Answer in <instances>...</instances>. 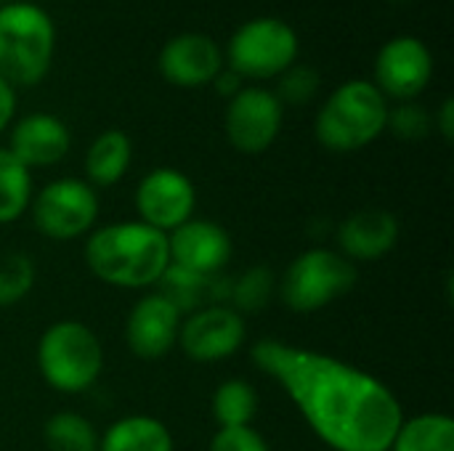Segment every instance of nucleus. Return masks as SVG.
I'll return each mask as SVG.
<instances>
[{
	"mask_svg": "<svg viewBox=\"0 0 454 451\" xmlns=\"http://www.w3.org/2000/svg\"><path fill=\"white\" fill-rule=\"evenodd\" d=\"M250 359L258 372L282 388L311 433L333 451L391 449L404 409L375 375L274 338L258 340Z\"/></svg>",
	"mask_w": 454,
	"mask_h": 451,
	"instance_id": "f257e3e1",
	"label": "nucleus"
},
{
	"mask_svg": "<svg viewBox=\"0 0 454 451\" xmlns=\"http://www.w3.org/2000/svg\"><path fill=\"white\" fill-rule=\"evenodd\" d=\"M82 255L88 271L117 290L157 287L170 266L168 234L141 221H120L93 229L85 237Z\"/></svg>",
	"mask_w": 454,
	"mask_h": 451,
	"instance_id": "f03ea898",
	"label": "nucleus"
},
{
	"mask_svg": "<svg viewBox=\"0 0 454 451\" xmlns=\"http://www.w3.org/2000/svg\"><path fill=\"white\" fill-rule=\"evenodd\" d=\"M388 109L391 101L372 85V80H346L319 106L314 136L319 146L333 154L362 152L386 133Z\"/></svg>",
	"mask_w": 454,
	"mask_h": 451,
	"instance_id": "7ed1b4c3",
	"label": "nucleus"
},
{
	"mask_svg": "<svg viewBox=\"0 0 454 451\" xmlns=\"http://www.w3.org/2000/svg\"><path fill=\"white\" fill-rule=\"evenodd\" d=\"M56 53L53 16L29 0L0 5V77L13 88H32L45 80Z\"/></svg>",
	"mask_w": 454,
	"mask_h": 451,
	"instance_id": "20e7f679",
	"label": "nucleus"
},
{
	"mask_svg": "<svg viewBox=\"0 0 454 451\" xmlns=\"http://www.w3.org/2000/svg\"><path fill=\"white\" fill-rule=\"evenodd\" d=\"M37 369L48 388L67 396L85 393L104 372V346L77 319L53 322L37 340Z\"/></svg>",
	"mask_w": 454,
	"mask_h": 451,
	"instance_id": "39448f33",
	"label": "nucleus"
},
{
	"mask_svg": "<svg viewBox=\"0 0 454 451\" xmlns=\"http://www.w3.org/2000/svg\"><path fill=\"white\" fill-rule=\"evenodd\" d=\"M356 266L338 250L311 247L295 255L277 279V298L293 314H314L356 287Z\"/></svg>",
	"mask_w": 454,
	"mask_h": 451,
	"instance_id": "423d86ee",
	"label": "nucleus"
},
{
	"mask_svg": "<svg viewBox=\"0 0 454 451\" xmlns=\"http://www.w3.org/2000/svg\"><path fill=\"white\" fill-rule=\"evenodd\" d=\"M301 40L293 24L279 16H255L242 21L223 51V61L242 80H277L298 61Z\"/></svg>",
	"mask_w": 454,
	"mask_h": 451,
	"instance_id": "0eeeda50",
	"label": "nucleus"
},
{
	"mask_svg": "<svg viewBox=\"0 0 454 451\" xmlns=\"http://www.w3.org/2000/svg\"><path fill=\"white\" fill-rule=\"evenodd\" d=\"M98 207V194L85 178H56L32 197L29 215L45 239L72 242L93 231Z\"/></svg>",
	"mask_w": 454,
	"mask_h": 451,
	"instance_id": "6e6552de",
	"label": "nucleus"
},
{
	"mask_svg": "<svg viewBox=\"0 0 454 451\" xmlns=\"http://www.w3.org/2000/svg\"><path fill=\"white\" fill-rule=\"evenodd\" d=\"M285 125V106L271 88L245 85L229 98L223 114V130L229 144L239 154H263L274 146Z\"/></svg>",
	"mask_w": 454,
	"mask_h": 451,
	"instance_id": "1a4fd4ad",
	"label": "nucleus"
},
{
	"mask_svg": "<svg viewBox=\"0 0 454 451\" xmlns=\"http://www.w3.org/2000/svg\"><path fill=\"white\" fill-rule=\"evenodd\" d=\"M247 338L245 316L226 303H207L181 322L178 348L197 364H215L234 356Z\"/></svg>",
	"mask_w": 454,
	"mask_h": 451,
	"instance_id": "9d476101",
	"label": "nucleus"
},
{
	"mask_svg": "<svg viewBox=\"0 0 454 451\" xmlns=\"http://www.w3.org/2000/svg\"><path fill=\"white\" fill-rule=\"evenodd\" d=\"M138 221L170 234L197 213V189L186 173L178 167H154L149 170L133 194Z\"/></svg>",
	"mask_w": 454,
	"mask_h": 451,
	"instance_id": "9b49d317",
	"label": "nucleus"
},
{
	"mask_svg": "<svg viewBox=\"0 0 454 451\" xmlns=\"http://www.w3.org/2000/svg\"><path fill=\"white\" fill-rule=\"evenodd\" d=\"M434 77V53L415 35H396L386 40L375 56L372 85L388 101H415Z\"/></svg>",
	"mask_w": 454,
	"mask_h": 451,
	"instance_id": "f8f14e48",
	"label": "nucleus"
},
{
	"mask_svg": "<svg viewBox=\"0 0 454 451\" xmlns=\"http://www.w3.org/2000/svg\"><path fill=\"white\" fill-rule=\"evenodd\" d=\"M184 314L160 292H146L125 319V346L141 362H157L178 346Z\"/></svg>",
	"mask_w": 454,
	"mask_h": 451,
	"instance_id": "ddd939ff",
	"label": "nucleus"
},
{
	"mask_svg": "<svg viewBox=\"0 0 454 451\" xmlns=\"http://www.w3.org/2000/svg\"><path fill=\"white\" fill-rule=\"evenodd\" d=\"M168 253L170 266L213 279L229 266L234 255V242L221 223L194 215L168 234Z\"/></svg>",
	"mask_w": 454,
	"mask_h": 451,
	"instance_id": "4468645a",
	"label": "nucleus"
},
{
	"mask_svg": "<svg viewBox=\"0 0 454 451\" xmlns=\"http://www.w3.org/2000/svg\"><path fill=\"white\" fill-rule=\"evenodd\" d=\"M223 66V48L205 32L173 35L157 56V69L162 80L176 88L210 85Z\"/></svg>",
	"mask_w": 454,
	"mask_h": 451,
	"instance_id": "2eb2a0df",
	"label": "nucleus"
},
{
	"mask_svg": "<svg viewBox=\"0 0 454 451\" xmlns=\"http://www.w3.org/2000/svg\"><path fill=\"white\" fill-rule=\"evenodd\" d=\"M27 170L53 167L72 149V133L67 122L51 112H29L11 125L5 146Z\"/></svg>",
	"mask_w": 454,
	"mask_h": 451,
	"instance_id": "dca6fc26",
	"label": "nucleus"
},
{
	"mask_svg": "<svg viewBox=\"0 0 454 451\" xmlns=\"http://www.w3.org/2000/svg\"><path fill=\"white\" fill-rule=\"evenodd\" d=\"M402 226L391 210L383 207H364L351 213L338 226V253L356 263H375L383 260L399 245Z\"/></svg>",
	"mask_w": 454,
	"mask_h": 451,
	"instance_id": "f3484780",
	"label": "nucleus"
},
{
	"mask_svg": "<svg viewBox=\"0 0 454 451\" xmlns=\"http://www.w3.org/2000/svg\"><path fill=\"white\" fill-rule=\"evenodd\" d=\"M133 165V141L125 130L109 128L98 133L82 159L85 181L93 189H109L120 183Z\"/></svg>",
	"mask_w": 454,
	"mask_h": 451,
	"instance_id": "a211bd4d",
	"label": "nucleus"
},
{
	"mask_svg": "<svg viewBox=\"0 0 454 451\" xmlns=\"http://www.w3.org/2000/svg\"><path fill=\"white\" fill-rule=\"evenodd\" d=\"M98 451H173L170 428L149 415H128L106 425Z\"/></svg>",
	"mask_w": 454,
	"mask_h": 451,
	"instance_id": "6ab92c4d",
	"label": "nucleus"
},
{
	"mask_svg": "<svg viewBox=\"0 0 454 451\" xmlns=\"http://www.w3.org/2000/svg\"><path fill=\"white\" fill-rule=\"evenodd\" d=\"M388 451H454V420L442 412L404 417Z\"/></svg>",
	"mask_w": 454,
	"mask_h": 451,
	"instance_id": "aec40b11",
	"label": "nucleus"
},
{
	"mask_svg": "<svg viewBox=\"0 0 454 451\" xmlns=\"http://www.w3.org/2000/svg\"><path fill=\"white\" fill-rule=\"evenodd\" d=\"M210 412L218 428L253 425L258 415V391L242 377L223 380L210 399Z\"/></svg>",
	"mask_w": 454,
	"mask_h": 451,
	"instance_id": "412c9836",
	"label": "nucleus"
},
{
	"mask_svg": "<svg viewBox=\"0 0 454 451\" xmlns=\"http://www.w3.org/2000/svg\"><path fill=\"white\" fill-rule=\"evenodd\" d=\"M32 197V170H27L8 149H0V226L24 218Z\"/></svg>",
	"mask_w": 454,
	"mask_h": 451,
	"instance_id": "4be33fe9",
	"label": "nucleus"
},
{
	"mask_svg": "<svg viewBox=\"0 0 454 451\" xmlns=\"http://www.w3.org/2000/svg\"><path fill=\"white\" fill-rule=\"evenodd\" d=\"M43 444L48 451H98V433L88 417L56 412L43 425Z\"/></svg>",
	"mask_w": 454,
	"mask_h": 451,
	"instance_id": "5701e85b",
	"label": "nucleus"
},
{
	"mask_svg": "<svg viewBox=\"0 0 454 451\" xmlns=\"http://www.w3.org/2000/svg\"><path fill=\"white\" fill-rule=\"evenodd\" d=\"M218 276L207 279V276H197V274H189L184 268H176V266H168L165 276L160 279V295H165L181 314H186L197 300H213V282ZM215 303V300H213Z\"/></svg>",
	"mask_w": 454,
	"mask_h": 451,
	"instance_id": "b1692460",
	"label": "nucleus"
},
{
	"mask_svg": "<svg viewBox=\"0 0 454 451\" xmlns=\"http://www.w3.org/2000/svg\"><path fill=\"white\" fill-rule=\"evenodd\" d=\"M229 295H231V308L239 311L242 316L245 314H253V311H261L277 295V276L269 268L255 266V268L245 271L231 284V292Z\"/></svg>",
	"mask_w": 454,
	"mask_h": 451,
	"instance_id": "393cba45",
	"label": "nucleus"
},
{
	"mask_svg": "<svg viewBox=\"0 0 454 451\" xmlns=\"http://www.w3.org/2000/svg\"><path fill=\"white\" fill-rule=\"evenodd\" d=\"M35 263L29 255L24 253H13L8 258L0 260V306L8 308V306H16L21 303L32 287H35Z\"/></svg>",
	"mask_w": 454,
	"mask_h": 451,
	"instance_id": "a878e982",
	"label": "nucleus"
},
{
	"mask_svg": "<svg viewBox=\"0 0 454 451\" xmlns=\"http://www.w3.org/2000/svg\"><path fill=\"white\" fill-rule=\"evenodd\" d=\"M322 88V74L309 66V64H293L277 77V90L274 96L282 101V106H303L317 98Z\"/></svg>",
	"mask_w": 454,
	"mask_h": 451,
	"instance_id": "bb28decb",
	"label": "nucleus"
},
{
	"mask_svg": "<svg viewBox=\"0 0 454 451\" xmlns=\"http://www.w3.org/2000/svg\"><path fill=\"white\" fill-rule=\"evenodd\" d=\"M386 130H391L402 141H423L434 130V117L418 101H399L388 109Z\"/></svg>",
	"mask_w": 454,
	"mask_h": 451,
	"instance_id": "cd10ccee",
	"label": "nucleus"
},
{
	"mask_svg": "<svg viewBox=\"0 0 454 451\" xmlns=\"http://www.w3.org/2000/svg\"><path fill=\"white\" fill-rule=\"evenodd\" d=\"M207 451H271L269 441L253 428H218Z\"/></svg>",
	"mask_w": 454,
	"mask_h": 451,
	"instance_id": "c85d7f7f",
	"label": "nucleus"
},
{
	"mask_svg": "<svg viewBox=\"0 0 454 451\" xmlns=\"http://www.w3.org/2000/svg\"><path fill=\"white\" fill-rule=\"evenodd\" d=\"M16 117V88L0 77V133H5L13 125Z\"/></svg>",
	"mask_w": 454,
	"mask_h": 451,
	"instance_id": "c756f323",
	"label": "nucleus"
},
{
	"mask_svg": "<svg viewBox=\"0 0 454 451\" xmlns=\"http://www.w3.org/2000/svg\"><path fill=\"white\" fill-rule=\"evenodd\" d=\"M434 128L442 133L444 141H452L454 138V101L450 96H447V98L442 101V106L436 109V114H434Z\"/></svg>",
	"mask_w": 454,
	"mask_h": 451,
	"instance_id": "7c9ffc66",
	"label": "nucleus"
},
{
	"mask_svg": "<svg viewBox=\"0 0 454 451\" xmlns=\"http://www.w3.org/2000/svg\"><path fill=\"white\" fill-rule=\"evenodd\" d=\"M210 85H213V88H215V90H218L223 98H231V96H237V93L245 88V80H242L237 72H231L229 66H223V69L218 72V77H215Z\"/></svg>",
	"mask_w": 454,
	"mask_h": 451,
	"instance_id": "2f4dec72",
	"label": "nucleus"
},
{
	"mask_svg": "<svg viewBox=\"0 0 454 451\" xmlns=\"http://www.w3.org/2000/svg\"><path fill=\"white\" fill-rule=\"evenodd\" d=\"M3 3H8V0H0V5H3Z\"/></svg>",
	"mask_w": 454,
	"mask_h": 451,
	"instance_id": "473e14b6",
	"label": "nucleus"
}]
</instances>
